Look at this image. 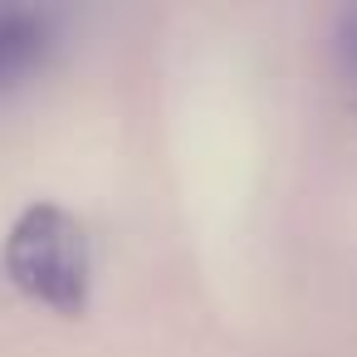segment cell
I'll return each mask as SVG.
<instances>
[{
    "label": "cell",
    "instance_id": "obj_3",
    "mask_svg": "<svg viewBox=\"0 0 357 357\" xmlns=\"http://www.w3.org/2000/svg\"><path fill=\"white\" fill-rule=\"evenodd\" d=\"M337 50H342V59L357 69V10L342 15V25H337Z\"/></svg>",
    "mask_w": 357,
    "mask_h": 357
},
{
    "label": "cell",
    "instance_id": "obj_1",
    "mask_svg": "<svg viewBox=\"0 0 357 357\" xmlns=\"http://www.w3.org/2000/svg\"><path fill=\"white\" fill-rule=\"evenodd\" d=\"M10 284L30 294L35 303L79 318L89 308V284H93V259H89V235L64 206H25L20 220L6 235L0 250Z\"/></svg>",
    "mask_w": 357,
    "mask_h": 357
},
{
    "label": "cell",
    "instance_id": "obj_2",
    "mask_svg": "<svg viewBox=\"0 0 357 357\" xmlns=\"http://www.w3.org/2000/svg\"><path fill=\"white\" fill-rule=\"evenodd\" d=\"M54 35L50 20L35 10H0V93L10 84H20L25 74H35L50 54Z\"/></svg>",
    "mask_w": 357,
    "mask_h": 357
}]
</instances>
